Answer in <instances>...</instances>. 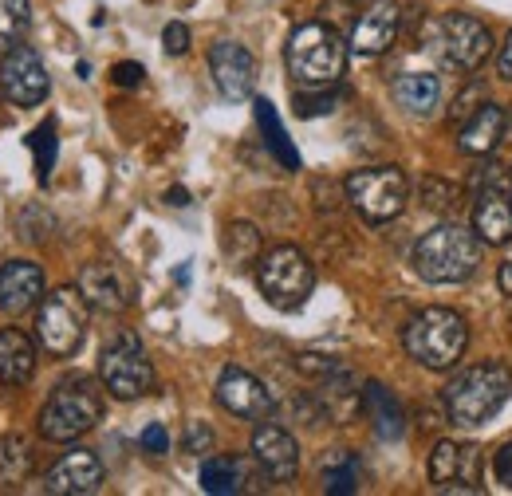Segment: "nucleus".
<instances>
[{
	"mask_svg": "<svg viewBox=\"0 0 512 496\" xmlns=\"http://www.w3.org/2000/svg\"><path fill=\"white\" fill-rule=\"evenodd\" d=\"M512 394V374L505 363H477L465 367L442 394L446 418L461 430H481L501 414V406Z\"/></svg>",
	"mask_w": 512,
	"mask_h": 496,
	"instance_id": "obj_1",
	"label": "nucleus"
},
{
	"mask_svg": "<svg viewBox=\"0 0 512 496\" xmlns=\"http://www.w3.org/2000/svg\"><path fill=\"white\" fill-rule=\"evenodd\" d=\"M402 347H406V355L418 367H426V371H449V367L461 363V355L469 347V323L453 308H426L406 323Z\"/></svg>",
	"mask_w": 512,
	"mask_h": 496,
	"instance_id": "obj_2",
	"label": "nucleus"
},
{
	"mask_svg": "<svg viewBox=\"0 0 512 496\" xmlns=\"http://www.w3.org/2000/svg\"><path fill=\"white\" fill-rule=\"evenodd\" d=\"M481 264V245L465 225H434L430 233H422V241L414 245V272L430 284H461L477 272Z\"/></svg>",
	"mask_w": 512,
	"mask_h": 496,
	"instance_id": "obj_3",
	"label": "nucleus"
},
{
	"mask_svg": "<svg viewBox=\"0 0 512 496\" xmlns=\"http://www.w3.org/2000/svg\"><path fill=\"white\" fill-rule=\"evenodd\" d=\"M284 60L296 83L304 87H331L343 79L347 67V44L331 24H300L288 36Z\"/></svg>",
	"mask_w": 512,
	"mask_h": 496,
	"instance_id": "obj_4",
	"label": "nucleus"
},
{
	"mask_svg": "<svg viewBox=\"0 0 512 496\" xmlns=\"http://www.w3.org/2000/svg\"><path fill=\"white\" fill-rule=\"evenodd\" d=\"M99 418H103V390L87 374H75V378H64L44 402L40 434L44 441H75L87 430H95Z\"/></svg>",
	"mask_w": 512,
	"mask_h": 496,
	"instance_id": "obj_5",
	"label": "nucleus"
},
{
	"mask_svg": "<svg viewBox=\"0 0 512 496\" xmlns=\"http://www.w3.org/2000/svg\"><path fill=\"white\" fill-rule=\"evenodd\" d=\"M256 288L272 308L296 311L316 288V268L296 245H276L256 260Z\"/></svg>",
	"mask_w": 512,
	"mask_h": 496,
	"instance_id": "obj_6",
	"label": "nucleus"
},
{
	"mask_svg": "<svg viewBox=\"0 0 512 496\" xmlns=\"http://www.w3.org/2000/svg\"><path fill=\"white\" fill-rule=\"evenodd\" d=\"M87 300L75 288H56L52 296H44V304L36 311V339L52 359H71L83 347L87 335Z\"/></svg>",
	"mask_w": 512,
	"mask_h": 496,
	"instance_id": "obj_7",
	"label": "nucleus"
},
{
	"mask_svg": "<svg viewBox=\"0 0 512 496\" xmlns=\"http://www.w3.org/2000/svg\"><path fill=\"white\" fill-rule=\"evenodd\" d=\"M406 197H410V186L398 166H367L347 178V201L371 225L394 221L406 209Z\"/></svg>",
	"mask_w": 512,
	"mask_h": 496,
	"instance_id": "obj_8",
	"label": "nucleus"
},
{
	"mask_svg": "<svg viewBox=\"0 0 512 496\" xmlns=\"http://www.w3.org/2000/svg\"><path fill=\"white\" fill-rule=\"evenodd\" d=\"M434 52L446 71L473 75L493 52V32L469 12H449L434 24Z\"/></svg>",
	"mask_w": 512,
	"mask_h": 496,
	"instance_id": "obj_9",
	"label": "nucleus"
},
{
	"mask_svg": "<svg viewBox=\"0 0 512 496\" xmlns=\"http://www.w3.org/2000/svg\"><path fill=\"white\" fill-rule=\"evenodd\" d=\"M477 205H473V229L485 245L501 248L512 241V182L509 174L489 162L477 174V189H473Z\"/></svg>",
	"mask_w": 512,
	"mask_h": 496,
	"instance_id": "obj_10",
	"label": "nucleus"
},
{
	"mask_svg": "<svg viewBox=\"0 0 512 496\" xmlns=\"http://www.w3.org/2000/svg\"><path fill=\"white\" fill-rule=\"evenodd\" d=\"M99 378H103V386H107L119 402H134V398L150 394V386H154V367H150L142 343H138L130 331H123L115 343L103 347Z\"/></svg>",
	"mask_w": 512,
	"mask_h": 496,
	"instance_id": "obj_11",
	"label": "nucleus"
},
{
	"mask_svg": "<svg viewBox=\"0 0 512 496\" xmlns=\"http://www.w3.org/2000/svg\"><path fill=\"white\" fill-rule=\"evenodd\" d=\"M48 87H52V83H48V67H44V60H40L32 48L16 44V48L0 60V91H4L8 103H16V107H36V103H44Z\"/></svg>",
	"mask_w": 512,
	"mask_h": 496,
	"instance_id": "obj_12",
	"label": "nucleus"
},
{
	"mask_svg": "<svg viewBox=\"0 0 512 496\" xmlns=\"http://www.w3.org/2000/svg\"><path fill=\"white\" fill-rule=\"evenodd\" d=\"M209 75L229 103H245L256 87V56L237 40H217L209 48Z\"/></svg>",
	"mask_w": 512,
	"mask_h": 496,
	"instance_id": "obj_13",
	"label": "nucleus"
},
{
	"mask_svg": "<svg viewBox=\"0 0 512 496\" xmlns=\"http://www.w3.org/2000/svg\"><path fill=\"white\" fill-rule=\"evenodd\" d=\"M217 402L221 410H229L233 418H249V422H264L272 414V394L256 374L241 371V367H225L217 378Z\"/></svg>",
	"mask_w": 512,
	"mask_h": 496,
	"instance_id": "obj_14",
	"label": "nucleus"
},
{
	"mask_svg": "<svg viewBox=\"0 0 512 496\" xmlns=\"http://www.w3.org/2000/svg\"><path fill=\"white\" fill-rule=\"evenodd\" d=\"M461 481L465 493H481V449L477 445H457V441H438L430 453V485L449 493Z\"/></svg>",
	"mask_w": 512,
	"mask_h": 496,
	"instance_id": "obj_15",
	"label": "nucleus"
},
{
	"mask_svg": "<svg viewBox=\"0 0 512 496\" xmlns=\"http://www.w3.org/2000/svg\"><path fill=\"white\" fill-rule=\"evenodd\" d=\"M103 485V461L91 449H71L64 453L48 477H44V493L52 496H91Z\"/></svg>",
	"mask_w": 512,
	"mask_h": 496,
	"instance_id": "obj_16",
	"label": "nucleus"
},
{
	"mask_svg": "<svg viewBox=\"0 0 512 496\" xmlns=\"http://www.w3.org/2000/svg\"><path fill=\"white\" fill-rule=\"evenodd\" d=\"M398 28H402V8L394 0H375L351 28V52L355 56H383L398 40Z\"/></svg>",
	"mask_w": 512,
	"mask_h": 496,
	"instance_id": "obj_17",
	"label": "nucleus"
},
{
	"mask_svg": "<svg viewBox=\"0 0 512 496\" xmlns=\"http://www.w3.org/2000/svg\"><path fill=\"white\" fill-rule=\"evenodd\" d=\"M79 292L83 300L95 311H127L130 308V280L123 276L119 264H107V260H95L79 272Z\"/></svg>",
	"mask_w": 512,
	"mask_h": 496,
	"instance_id": "obj_18",
	"label": "nucleus"
},
{
	"mask_svg": "<svg viewBox=\"0 0 512 496\" xmlns=\"http://www.w3.org/2000/svg\"><path fill=\"white\" fill-rule=\"evenodd\" d=\"M44 300V268L32 260H8L0 268V311L24 315Z\"/></svg>",
	"mask_w": 512,
	"mask_h": 496,
	"instance_id": "obj_19",
	"label": "nucleus"
},
{
	"mask_svg": "<svg viewBox=\"0 0 512 496\" xmlns=\"http://www.w3.org/2000/svg\"><path fill=\"white\" fill-rule=\"evenodd\" d=\"M253 453L272 481H292L300 473V445L284 426H260L253 434Z\"/></svg>",
	"mask_w": 512,
	"mask_h": 496,
	"instance_id": "obj_20",
	"label": "nucleus"
},
{
	"mask_svg": "<svg viewBox=\"0 0 512 496\" xmlns=\"http://www.w3.org/2000/svg\"><path fill=\"white\" fill-rule=\"evenodd\" d=\"M497 142H505V107H497L489 99L477 115L465 119L461 134H457V150L461 154H473V158H485V154L497 150Z\"/></svg>",
	"mask_w": 512,
	"mask_h": 496,
	"instance_id": "obj_21",
	"label": "nucleus"
},
{
	"mask_svg": "<svg viewBox=\"0 0 512 496\" xmlns=\"http://www.w3.org/2000/svg\"><path fill=\"white\" fill-rule=\"evenodd\" d=\"M394 103H398L406 115L426 119V115H434L438 103H442V79L430 75V71H406V75L394 79Z\"/></svg>",
	"mask_w": 512,
	"mask_h": 496,
	"instance_id": "obj_22",
	"label": "nucleus"
},
{
	"mask_svg": "<svg viewBox=\"0 0 512 496\" xmlns=\"http://www.w3.org/2000/svg\"><path fill=\"white\" fill-rule=\"evenodd\" d=\"M36 374V343L20 327L0 331V382L4 386H24Z\"/></svg>",
	"mask_w": 512,
	"mask_h": 496,
	"instance_id": "obj_23",
	"label": "nucleus"
},
{
	"mask_svg": "<svg viewBox=\"0 0 512 496\" xmlns=\"http://www.w3.org/2000/svg\"><path fill=\"white\" fill-rule=\"evenodd\" d=\"M363 410H367L375 434L383 437V441H398V437L406 434V410H402V402L386 390L383 382H367L363 386Z\"/></svg>",
	"mask_w": 512,
	"mask_h": 496,
	"instance_id": "obj_24",
	"label": "nucleus"
},
{
	"mask_svg": "<svg viewBox=\"0 0 512 496\" xmlns=\"http://www.w3.org/2000/svg\"><path fill=\"white\" fill-rule=\"evenodd\" d=\"M36 465V453H32V441L24 434H4L0 437V489H12L20 481H28Z\"/></svg>",
	"mask_w": 512,
	"mask_h": 496,
	"instance_id": "obj_25",
	"label": "nucleus"
},
{
	"mask_svg": "<svg viewBox=\"0 0 512 496\" xmlns=\"http://www.w3.org/2000/svg\"><path fill=\"white\" fill-rule=\"evenodd\" d=\"M201 489L209 496H229L245 489V465L237 457H205L201 461Z\"/></svg>",
	"mask_w": 512,
	"mask_h": 496,
	"instance_id": "obj_26",
	"label": "nucleus"
},
{
	"mask_svg": "<svg viewBox=\"0 0 512 496\" xmlns=\"http://www.w3.org/2000/svg\"><path fill=\"white\" fill-rule=\"evenodd\" d=\"M359 457L351 449H335L327 461H323V493L347 496L359 489Z\"/></svg>",
	"mask_w": 512,
	"mask_h": 496,
	"instance_id": "obj_27",
	"label": "nucleus"
},
{
	"mask_svg": "<svg viewBox=\"0 0 512 496\" xmlns=\"http://www.w3.org/2000/svg\"><path fill=\"white\" fill-rule=\"evenodd\" d=\"M256 123L268 134V150L276 154V162H280L284 170H300V154L292 150V142H288V134H284V126H280V119H276V111H272L268 99H256Z\"/></svg>",
	"mask_w": 512,
	"mask_h": 496,
	"instance_id": "obj_28",
	"label": "nucleus"
},
{
	"mask_svg": "<svg viewBox=\"0 0 512 496\" xmlns=\"http://www.w3.org/2000/svg\"><path fill=\"white\" fill-rule=\"evenodd\" d=\"M225 256L233 260V268H249L253 260H260V233L249 221H233L225 229Z\"/></svg>",
	"mask_w": 512,
	"mask_h": 496,
	"instance_id": "obj_29",
	"label": "nucleus"
},
{
	"mask_svg": "<svg viewBox=\"0 0 512 496\" xmlns=\"http://www.w3.org/2000/svg\"><path fill=\"white\" fill-rule=\"evenodd\" d=\"M32 8L28 0H0V48H16L20 36L28 32Z\"/></svg>",
	"mask_w": 512,
	"mask_h": 496,
	"instance_id": "obj_30",
	"label": "nucleus"
},
{
	"mask_svg": "<svg viewBox=\"0 0 512 496\" xmlns=\"http://www.w3.org/2000/svg\"><path fill=\"white\" fill-rule=\"evenodd\" d=\"M32 150H36V174H40V182H48V174H52V166H56V123L36 126Z\"/></svg>",
	"mask_w": 512,
	"mask_h": 496,
	"instance_id": "obj_31",
	"label": "nucleus"
},
{
	"mask_svg": "<svg viewBox=\"0 0 512 496\" xmlns=\"http://www.w3.org/2000/svg\"><path fill=\"white\" fill-rule=\"evenodd\" d=\"M335 103H339V95H335V91H327V87H323L320 95L300 91V95H296V115H300V119H320V115H327Z\"/></svg>",
	"mask_w": 512,
	"mask_h": 496,
	"instance_id": "obj_32",
	"label": "nucleus"
},
{
	"mask_svg": "<svg viewBox=\"0 0 512 496\" xmlns=\"http://www.w3.org/2000/svg\"><path fill=\"white\" fill-rule=\"evenodd\" d=\"M485 103H489V99H485V87H481V83H469V87H465V91L453 99L449 119H453V123H465V119H469V115H477Z\"/></svg>",
	"mask_w": 512,
	"mask_h": 496,
	"instance_id": "obj_33",
	"label": "nucleus"
},
{
	"mask_svg": "<svg viewBox=\"0 0 512 496\" xmlns=\"http://www.w3.org/2000/svg\"><path fill=\"white\" fill-rule=\"evenodd\" d=\"M296 367H300V374H308V378H327V374L343 371V363L339 359H327V355H300L296 359Z\"/></svg>",
	"mask_w": 512,
	"mask_h": 496,
	"instance_id": "obj_34",
	"label": "nucleus"
},
{
	"mask_svg": "<svg viewBox=\"0 0 512 496\" xmlns=\"http://www.w3.org/2000/svg\"><path fill=\"white\" fill-rule=\"evenodd\" d=\"M422 197H426V209H438V213H446L449 201L457 197V189L446 186V182H438V178H430V182H422Z\"/></svg>",
	"mask_w": 512,
	"mask_h": 496,
	"instance_id": "obj_35",
	"label": "nucleus"
},
{
	"mask_svg": "<svg viewBox=\"0 0 512 496\" xmlns=\"http://www.w3.org/2000/svg\"><path fill=\"white\" fill-rule=\"evenodd\" d=\"M162 48H166L170 56H186V52H190V28H186V24H166Z\"/></svg>",
	"mask_w": 512,
	"mask_h": 496,
	"instance_id": "obj_36",
	"label": "nucleus"
},
{
	"mask_svg": "<svg viewBox=\"0 0 512 496\" xmlns=\"http://www.w3.org/2000/svg\"><path fill=\"white\" fill-rule=\"evenodd\" d=\"M182 445H186V453H197V457H201V453L213 449V430L201 426V422H190V430H186V441H182Z\"/></svg>",
	"mask_w": 512,
	"mask_h": 496,
	"instance_id": "obj_37",
	"label": "nucleus"
},
{
	"mask_svg": "<svg viewBox=\"0 0 512 496\" xmlns=\"http://www.w3.org/2000/svg\"><path fill=\"white\" fill-rule=\"evenodd\" d=\"M142 449H146V453H154V457H158V453H166V449H170V434H166V426L150 422V426L142 430Z\"/></svg>",
	"mask_w": 512,
	"mask_h": 496,
	"instance_id": "obj_38",
	"label": "nucleus"
},
{
	"mask_svg": "<svg viewBox=\"0 0 512 496\" xmlns=\"http://www.w3.org/2000/svg\"><path fill=\"white\" fill-rule=\"evenodd\" d=\"M142 63H115V71H111V79L119 83V87H138L142 83Z\"/></svg>",
	"mask_w": 512,
	"mask_h": 496,
	"instance_id": "obj_39",
	"label": "nucleus"
},
{
	"mask_svg": "<svg viewBox=\"0 0 512 496\" xmlns=\"http://www.w3.org/2000/svg\"><path fill=\"white\" fill-rule=\"evenodd\" d=\"M497 481H501L505 489H512V441L497 449Z\"/></svg>",
	"mask_w": 512,
	"mask_h": 496,
	"instance_id": "obj_40",
	"label": "nucleus"
},
{
	"mask_svg": "<svg viewBox=\"0 0 512 496\" xmlns=\"http://www.w3.org/2000/svg\"><path fill=\"white\" fill-rule=\"evenodd\" d=\"M497 75H501L505 83H512V32H509V40L501 44V52H497Z\"/></svg>",
	"mask_w": 512,
	"mask_h": 496,
	"instance_id": "obj_41",
	"label": "nucleus"
},
{
	"mask_svg": "<svg viewBox=\"0 0 512 496\" xmlns=\"http://www.w3.org/2000/svg\"><path fill=\"white\" fill-rule=\"evenodd\" d=\"M497 284H501V292H505V296H512V260H509V264H501Z\"/></svg>",
	"mask_w": 512,
	"mask_h": 496,
	"instance_id": "obj_42",
	"label": "nucleus"
},
{
	"mask_svg": "<svg viewBox=\"0 0 512 496\" xmlns=\"http://www.w3.org/2000/svg\"><path fill=\"white\" fill-rule=\"evenodd\" d=\"M505 142H512V111L505 115Z\"/></svg>",
	"mask_w": 512,
	"mask_h": 496,
	"instance_id": "obj_43",
	"label": "nucleus"
}]
</instances>
